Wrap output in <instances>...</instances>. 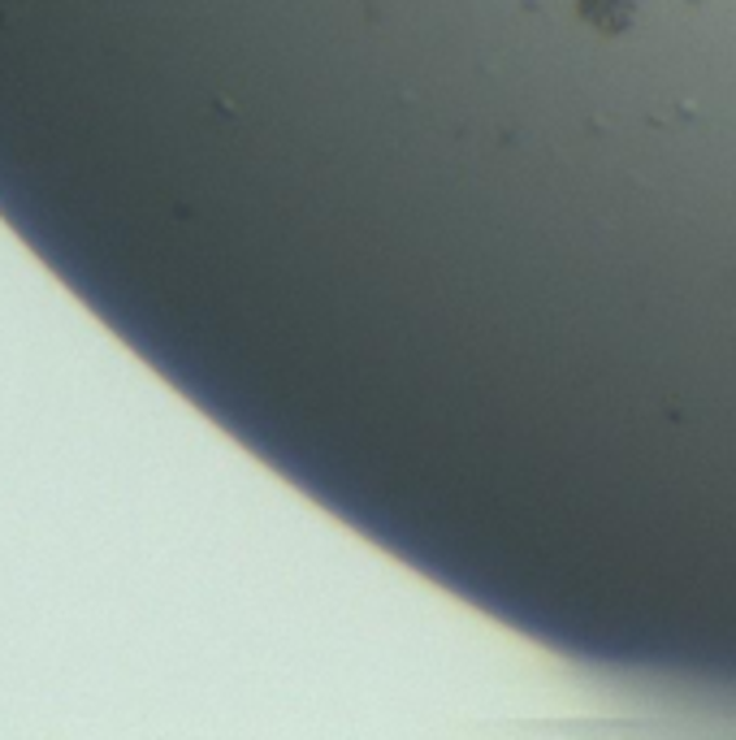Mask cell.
Wrapping results in <instances>:
<instances>
[{
	"instance_id": "1",
	"label": "cell",
	"mask_w": 736,
	"mask_h": 740,
	"mask_svg": "<svg viewBox=\"0 0 736 740\" xmlns=\"http://www.w3.org/2000/svg\"><path fill=\"white\" fill-rule=\"evenodd\" d=\"M585 17L602 30H620L629 22V0H585Z\"/></svg>"
}]
</instances>
